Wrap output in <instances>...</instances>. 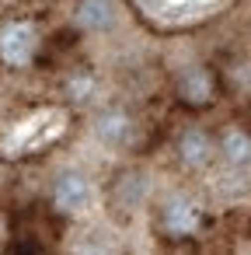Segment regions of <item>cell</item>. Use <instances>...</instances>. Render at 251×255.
<instances>
[{"label":"cell","instance_id":"6","mask_svg":"<svg viewBox=\"0 0 251 255\" xmlns=\"http://www.w3.org/2000/svg\"><path fill=\"white\" fill-rule=\"evenodd\" d=\"M129 133H133V126H129V116H122V112H105L98 119V136L105 143H122Z\"/></svg>","mask_w":251,"mask_h":255},{"label":"cell","instance_id":"9","mask_svg":"<svg viewBox=\"0 0 251 255\" xmlns=\"http://www.w3.org/2000/svg\"><path fill=\"white\" fill-rule=\"evenodd\" d=\"M223 154L230 164H248L251 161V136H244L241 129H230L223 136Z\"/></svg>","mask_w":251,"mask_h":255},{"label":"cell","instance_id":"3","mask_svg":"<svg viewBox=\"0 0 251 255\" xmlns=\"http://www.w3.org/2000/svg\"><path fill=\"white\" fill-rule=\"evenodd\" d=\"M140 4L161 25H188V21L206 14V4H192V0H171V4H164V0H157V4L154 0H140Z\"/></svg>","mask_w":251,"mask_h":255},{"label":"cell","instance_id":"8","mask_svg":"<svg viewBox=\"0 0 251 255\" xmlns=\"http://www.w3.org/2000/svg\"><path fill=\"white\" fill-rule=\"evenodd\" d=\"M209 91H213V81H209L206 70H188L181 77V98L185 102H206Z\"/></svg>","mask_w":251,"mask_h":255},{"label":"cell","instance_id":"4","mask_svg":"<svg viewBox=\"0 0 251 255\" xmlns=\"http://www.w3.org/2000/svg\"><path fill=\"white\" fill-rule=\"evenodd\" d=\"M164 224H167L171 234H192L195 224H199V210L192 203H185V199H174L164 210Z\"/></svg>","mask_w":251,"mask_h":255},{"label":"cell","instance_id":"7","mask_svg":"<svg viewBox=\"0 0 251 255\" xmlns=\"http://www.w3.org/2000/svg\"><path fill=\"white\" fill-rule=\"evenodd\" d=\"M178 150H181V161H185V164H202L206 154H209V140H206L202 129H188V133L181 136Z\"/></svg>","mask_w":251,"mask_h":255},{"label":"cell","instance_id":"5","mask_svg":"<svg viewBox=\"0 0 251 255\" xmlns=\"http://www.w3.org/2000/svg\"><path fill=\"white\" fill-rule=\"evenodd\" d=\"M112 18H115V11H112L108 0H84L81 11H77V21L84 28H108Z\"/></svg>","mask_w":251,"mask_h":255},{"label":"cell","instance_id":"1","mask_svg":"<svg viewBox=\"0 0 251 255\" xmlns=\"http://www.w3.org/2000/svg\"><path fill=\"white\" fill-rule=\"evenodd\" d=\"M35 53V28L32 25H7L0 32V56L11 67H25Z\"/></svg>","mask_w":251,"mask_h":255},{"label":"cell","instance_id":"2","mask_svg":"<svg viewBox=\"0 0 251 255\" xmlns=\"http://www.w3.org/2000/svg\"><path fill=\"white\" fill-rule=\"evenodd\" d=\"M53 199H56L60 210L81 213V210L91 203V182H87L84 175H77V171H67V175H60V182H56V189H53Z\"/></svg>","mask_w":251,"mask_h":255}]
</instances>
